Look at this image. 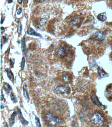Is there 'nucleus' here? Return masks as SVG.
Masks as SVG:
<instances>
[{
	"mask_svg": "<svg viewBox=\"0 0 112 127\" xmlns=\"http://www.w3.org/2000/svg\"><path fill=\"white\" fill-rule=\"evenodd\" d=\"M91 121L92 123L97 126H101L104 122V118L102 114L98 112H95L91 115Z\"/></svg>",
	"mask_w": 112,
	"mask_h": 127,
	"instance_id": "obj_1",
	"label": "nucleus"
},
{
	"mask_svg": "<svg viewBox=\"0 0 112 127\" xmlns=\"http://www.w3.org/2000/svg\"><path fill=\"white\" fill-rule=\"evenodd\" d=\"M46 119L49 123L53 124V125L61 124L63 122L61 119L53 116L51 113H48L46 114Z\"/></svg>",
	"mask_w": 112,
	"mask_h": 127,
	"instance_id": "obj_2",
	"label": "nucleus"
},
{
	"mask_svg": "<svg viewBox=\"0 0 112 127\" xmlns=\"http://www.w3.org/2000/svg\"><path fill=\"white\" fill-rule=\"evenodd\" d=\"M70 90L69 87L64 85H61L56 87L55 92L57 94H62L69 93Z\"/></svg>",
	"mask_w": 112,
	"mask_h": 127,
	"instance_id": "obj_3",
	"label": "nucleus"
},
{
	"mask_svg": "<svg viewBox=\"0 0 112 127\" xmlns=\"http://www.w3.org/2000/svg\"><path fill=\"white\" fill-rule=\"evenodd\" d=\"M105 38V36L104 33L102 32H95L92 37V38L93 39L101 41L104 40Z\"/></svg>",
	"mask_w": 112,
	"mask_h": 127,
	"instance_id": "obj_4",
	"label": "nucleus"
},
{
	"mask_svg": "<svg viewBox=\"0 0 112 127\" xmlns=\"http://www.w3.org/2000/svg\"><path fill=\"white\" fill-rule=\"evenodd\" d=\"M17 113L19 120L21 122V123L23 125H26V126L28 125L29 123V122L24 119L21 110L20 108H19L17 109Z\"/></svg>",
	"mask_w": 112,
	"mask_h": 127,
	"instance_id": "obj_5",
	"label": "nucleus"
},
{
	"mask_svg": "<svg viewBox=\"0 0 112 127\" xmlns=\"http://www.w3.org/2000/svg\"><path fill=\"white\" fill-rule=\"evenodd\" d=\"M91 99L93 103L96 105L100 109L103 110L105 109V107L100 102L98 98L95 95H93L91 97Z\"/></svg>",
	"mask_w": 112,
	"mask_h": 127,
	"instance_id": "obj_6",
	"label": "nucleus"
},
{
	"mask_svg": "<svg viewBox=\"0 0 112 127\" xmlns=\"http://www.w3.org/2000/svg\"><path fill=\"white\" fill-rule=\"evenodd\" d=\"M5 71L7 73V77H8L10 81L14 84V74L11 70V69L9 68H6L5 70Z\"/></svg>",
	"mask_w": 112,
	"mask_h": 127,
	"instance_id": "obj_7",
	"label": "nucleus"
},
{
	"mask_svg": "<svg viewBox=\"0 0 112 127\" xmlns=\"http://www.w3.org/2000/svg\"><path fill=\"white\" fill-rule=\"evenodd\" d=\"M27 33L28 35H31V36L41 37V38L42 37V35L41 34L37 33L34 29L30 27L28 28L27 31Z\"/></svg>",
	"mask_w": 112,
	"mask_h": 127,
	"instance_id": "obj_8",
	"label": "nucleus"
},
{
	"mask_svg": "<svg viewBox=\"0 0 112 127\" xmlns=\"http://www.w3.org/2000/svg\"><path fill=\"white\" fill-rule=\"evenodd\" d=\"M3 87L4 91L7 95L9 94L10 93L12 90V88L11 85L6 82L3 83Z\"/></svg>",
	"mask_w": 112,
	"mask_h": 127,
	"instance_id": "obj_9",
	"label": "nucleus"
},
{
	"mask_svg": "<svg viewBox=\"0 0 112 127\" xmlns=\"http://www.w3.org/2000/svg\"><path fill=\"white\" fill-rule=\"evenodd\" d=\"M23 96L25 98V99L27 100V102L28 103L30 100V97L26 85H23Z\"/></svg>",
	"mask_w": 112,
	"mask_h": 127,
	"instance_id": "obj_10",
	"label": "nucleus"
},
{
	"mask_svg": "<svg viewBox=\"0 0 112 127\" xmlns=\"http://www.w3.org/2000/svg\"><path fill=\"white\" fill-rule=\"evenodd\" d=\"M80 22V18L79 17H76L71 21L70 25L72 26H77L79 24Z\"/></svg>",
	"mask_w": 112,
	"mask_h": 127,
	"instance_id": "obj_11",
	"label": "nucleus"
},
{
	"mask_svg": "<svg viewBox=\"0 0 112 127\" xmlns=\"http://www.w3.org/2000/svg\"><path fill=\"white\" fill-rule=\"evenodd\" d=\"M17 114V112H14L11 115V117L9 120V124L10 127H13L14 124L15 118Z\"/></svg>",
	"mask_w": 112,
	"mask_h": 127,
	"instance_id": "obj_12",
	"label": "nucleus"
},
{
	"mask_svg": "<svg viewBox=\"0 0 112 127\" xmlns=\"http://www.w3.org/2000/svg\"><path fill=\"white\" fill-rule=\"evenodd\" d=\"M98 19L100 21H104L106 20L107 18L105 13H101L99 14L97 17Z\"/></svg>",
	"mask_w": 112,
	"mask_h": 127,
	"instance_id": "obj_13",
	"label": "nucleus"
},
{
	"mask_svg": "<svg viewBox=\"0 0 112 127\" xmlns=\"http://www.w3.org/2000/svg\"><path fill=\"white\" fill-rule=\"evenodd\" d=\"M25 34L23 36V38L22 42V47L23 49V53H24V54L25 55V56L27 57V50H26V43L25 42Z\"/></svg>",
	"mask_w": 112,
	"mask_h": 127,
	"instance_id": "obj_14",
	"label": "nucleus"
},
{
	"mask_svg": "<svg viewBox=\"0 0 112 127\" xmlns=\"http://www.w3.org/2000/svg\"><path fill=\"white\" fill-rule=\"evenodd\" d=\"M10 98H11V100L14 104H16L18 102L16 95L13 92H11V94H10Z\"/></svg>",
	"mask_w": 112,
	"mask_h": 127,
	"instance_id": "obj_15",
	"label": "nucleus"
},
{
	"mask_svg": "<svg viewBox=\"0 0 112 127\" xmlns=\"http://www.w3.org/2000/svg\"><path fill=\"white\" fill-rule=\"evenodd\" d=\"M66 53H67V50L65 47H61L59 50V53L61 55H65Z\"/></svg>",
	"mask_w": 112,
	"mask_h": 127,
	"instance_id": "obj_16",
	"label": "nucleus"
},
{
	"mask_svg": "<svg viewBox=\"0 0 112 127\" xmlns=\"http://www.w3.org/2000/svg\"><path fill=\"white\" fill-rule=\"evenodd\" d=\"M63 78L64 81V82H65V83H69L70 77L67 74L64 75Z\"/></svg>",
	"mask_w": 112,
	"mask_h": 127,
	"instance_id": "obj_17",
	"label": "nucleus"
},
{
	"mask_svg": "<svg viewBox=\"0 0 112 127\" xmlns=\"http://www.w3.org/2000/svg\"><path fill=\"white\" fill-rule=\"evenodd\" d=\"M35 123L36 126L37 127H41V124L40 122V119L37 116H36L35 118Z\"/></svg>",
	"mask_w": 112,
	"mask_h": 127,
	"instance_id": "obj_18",
	"label": "nucleus"
},
{
	"mask_svg": "<svg viewBox=\"0 0 112 127\" xmlns=\"http://www.w3.org/2000/svg\"><path fill=\"white\" fill-rule=\"evenodd\" d=\"M98 73L99 75H100L101 77H104L106 76V73L104 72V70H103V69H98Z\"/></svg>",
	"mask_w": 112,
	"mask_h": 127,
	"instance_id": "obj_19",
	"label": "nucleus"
},
{
	"mask_svg": "<svg viewBox=\"0 0 112 127\" xmlns=\"http://www.w3.org/2000/svg\"><path fill=\"white\" fill-rule=\"evenodd\" d=\"M25 60L24 57H23L22 59L21 65V68L22 70H23L25 67Z\"/></svg>",
	"mask_w": 112,
	"mask_h": 127,
	"instance_id": "obj_20",
	"label": "nucleus"
},
{
	"mask_svg": "<svg viewBox=\"0 0 112 127\" xmlns=\"http://www.w3.org/2000/svg\"><path fill=\"white\" fill-rule=\"evenodd\" d=\"M22 30V25L21 23L19 22L17 27V32L18 34H20Z\"/></svg>",
	"mask_w": 112,
	"mask_h": 127,
	"instance_id": "obj_21",
	"label": "nucleus"
},
{
	"mask_svg": "<svg viewBox=\"0 0 112 127\" xmlns=\"http://www.w3.org/2000/svg\"><path fill=\"white\" fill-rule=\"evenodd\" d=\"M15 59H12L11 58L10 60V66L11 68L14 67V64L15 63Z\"/></svg>",
	"mask_w": 112,
	"mask_h": 127,
	"instance_id": "obj_22",
	"label": "nucleus"
},
{
	"mask_svg": "<svg viewBox=\"0 0 112 127\" xmlns=\"http://www.w3.org/2000/svg\"><path fill=\"white\" fill-rule=\"evenodd\" d=\"M4 99V95L3 91L1 90V101H3Z\"/></svg>",
	"mask_w": 112,
	"mask_h": 127,
	"instance_id": "obj_23",
	"label": "nucleus"
},
{
	"mask_svg": "<svg viewBox=\"0 0 112 127\" xmlns=\"http://www.w3.org/2000/svg\"><path fill=\"white\" fill-rule=\"evenodd\" d=\"M3 40H4V43H6V42H7L8 40L7 39L6 37H5V36H3Z\"/></svg>",
	"mask_w": 112,
	"mask_h": 127,
	"instance_id": "obj_24",
	"label": "nucleus"
},
{
	"mask_svg": "<svg viewBox=\"0 0 112 127\" xmlns=\"http://www.w3.org/2000/svg\"><path fill=\"white\" fill-rule=\"evenodd\" d=\"M22 9L21 8H20L18 11L17 12V15H20L21 13Z\"/></svg>",
	"mask_w": 112,
	"mask_h": 127,
	"instance_id": "obj_25",
	"label": "nucleus"
},
{
	"mask_svg": "<svg viewBox=\"0 0 112 127\" xmlns=\"http://www.w3.org/2000/svg\"><path fill=\"white\" fill-rule=\"evenodd\" d=\"M5 17H3V18H2L1 19V24H2L4 22V20H5Z\"/></svg>",
	"mask_w": 112,
	"mask_h": 127,
	"instance_id": "obj_26",
	"label": "nucleus"
},
{
	"mask_svg": "<svg viewBox=\"0 0 112 127\" xmlns=\"http://www.w3.org/2000/svg\"><path fill=\"white\" fill-rule=\"evenodd\" d=\"M1 110H2V109H4V105L2 104V103H1Z\"/></svg>",
	"mask_w": 112,
	"mask_h": 127,
	"instance_id": "obj_27",
	"label": "nucleus"
},
{
	"mask_svg": "<svg viewBox=\"0 0 112 127\" xmlns=\"http://www.w3.org/2000/svg\"><path fill=\"white\" fill-rule=\"evenodd\" d=\"M23 3L24 4H27L28 2V0H23Z\"/></svg>",
	"mask_w": 112,
	"mask_h": 127,
	"instance_id": "obj_28",
	"label": "nucleus"
},
{
	"mask_svg": "<svg viewBox=\"0 0 112 127\" xmlns=\"http://www.w3.org/2000/svg\"><path fill=\"white\" fill-rule=\"evenodd\" d=\"M3 124H4L3 125H4V127H8V126L7 124V123L6 122H3Z\"/></svg>",
	"mask_w": 112,
	"mask_h": 127,
	"instance_id": "obj_29",
	"label": "nucleus"
},
{
	"mask_svg": "<svg viewBox=\"0 0 112 127\" xmlns=\"http://www.w3.org/2000/svg\"><path fill=\"white\" fill-rule=\"evenodd\" d=\"M17 2H18V3L19 4H21L22 3V0H18Z\"/></svg>",
	"mask_w": 112,
	"mask_h": 127,
	"instance_id": "obj_30",
	"label": "nucleus"
},
{
	"mask_svg": "<svg viewBox=\"0 0 112 127\" xmlns=\"http://www.w3.org/2000/svg\"><path fill=\"white\" fill-rule=\"evenodd\" d=\"M7 1L9 3H10L13 2V0H8Z\"/></svg>",
	"mask_w": 112,
	"mask_h": 127,
	"instance_id": "obj_31",
	"label": "nucleus"
},
{
	"mask_svg": "<svg viewBox=\"0 0 112 127\" xmlns=\"http://www.w3.org/2000/svg\"><path fill=\"white\" fill-rule=\"evenodd\" d=\"M1 31L2 30H4V27H1Z\"/></svg>",
	"mask_w": 112,
	"mask_h": 127,
	"instance_id": "obj_32",
	"label": "nucleus"
},
{
	"mask_svg": "<svg viewBox=\"0 0 112 127\" xmlns=\"http://www.w3.org/2000/svg\"><path fill=\"white\" fill-rule=\"evenodd\" d=\"M38 0L40 1H44L45 0Z\"/></svg>",
	"mask_w": 112,
	"mask_h": 127,
	"instance_id": "obj_33",
	"label": "nucleus"
},
{
	"mask_svg": "<svg viewBox=\"0 0 112 127\" xmlns=\"http://www.w3.org/2000/svg\"><path fill=\"white\" fill-rule=\"evenodd\" d=\"M1 49L2 48V41H1Z\"/></svg>",
	"mask_w": 112,
	"mask_h": 127,
	"instance_id": "obj_34",
	"label": "nucleus"
}]
</instances>
